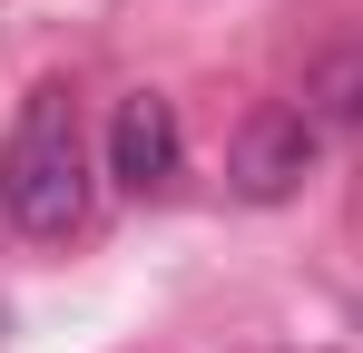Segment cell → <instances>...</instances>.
Listing matches in <instances>:
<instances>
[{"instance_id": "2", "label": "cell", "mask_w": 363, "mask_h": 353, "mask_svg": "<svg viewBox=\"0 0 363 353\" xmlns=\"http://www.w3.org/2000/svg\"><path fill=\"white\" fill-rule=\"evenodd\" d=\"M314 157H324V128L275 99V108H255V118L236 128V147H226V186H236L245 206H285L304 176H314Z\"/></svg>"}, {"instance_id": "3", "label": "cell", "mask_w": 363, "mask_h": 353, "mask_svg": "<svg viewBox=\"0 0 363 353\" xmlns=\"http://www.w3.org/2000/svg\"><path fill=\"white\" fill-rule=\"evenodd\" d=\"M186 138H177V99H157V89H128L118 118H108V176H118L128 196H157L167 176H177Z\"/></svg>"}, {"instance_id": "1", "label": "cell", "mask_w": 363, "mask_h": 353, "mask_svg": "<svg viewBox=\"0 0 363 353\" xmlns=\"http://www.w3.org/2000/svg\"><path fill=\"white\" fill-rule=\"evenodd\" d=\"M0 206L20 235H79L89 226V147H79V99L69 79H40L20 99V128L0 147Z\"/></svg>"}, {"instance_id": "4", "label": "cell", "mask_w": 363, "mask_h": 353, "mask_svg": "<svg viewBox=\"0 0 363 353\" xmlns=\"http://www.w3.org/2000/svg\"><path fill=\"white\" fill-rule=\"evenodd\" d=\"M344 79H354V89H363V59H354V69H344ZM354 118H363V99H354Z\"/></svg>"}]
</instances>
